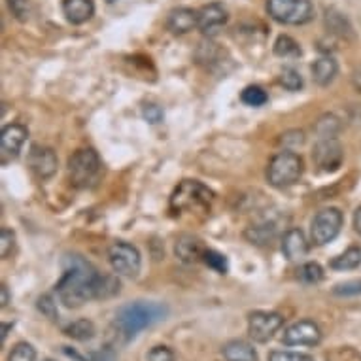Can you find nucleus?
<instances>
[{
  "label": "nucleus",
  "mask_w": 361,
  "mask_h": 361,
  "mask_svg": "<svg viewBox=\"0 0 361 361\" xmlns=\"http://www.w3.org/2000/svg\"><path fill=\"white\" fill-rule=\"evenodd\" d=\"M214 201V193L197 180H184L171 197V208L176 214H208Z\"/></svg>",
  "instance_id": "3"
},
{
  "label": "nucleus",
  "mask_w": 361,
  "mask_h": 361,
  "mask_svg": "<svg viewBox=\"0 0 361 361\" xmlns=\"http://www.w3.org/2000/svg\"><path fill=\"white\" fill-rule=\"evenodd\" d=\"M326 25L333 35L343 36V38L354 35V32H352V25H350L348 19L344 18L341 12H337V10H327Z\"/></svg>",
  "instance_id": "23"
},
{
  "label": "nucleus",
  "mask_w": 361,
  "mask_h": 361,
  "mask_svg": "<svg viewBox=\"0 0 361 361\" xmlns=\"http://www.w3.org/2000/svg\"><path fill=\"white\" fill-rule=\"evenodd\" d=\"M227 19H229V13L224 8V4L212 2V4H207L199 10V27L197 29L201 30L204 36H214L216 32H219V29H224Z\"/></svg>",
  "instance_id": "12"
},
{
  "label": "nucleus",
  "mask_w": 361,
  "mask_h": 361,
  "mask_svg": "<svg viewBox=\"0 0 361 361\" xmlns=\"http://www.w3.org/2000/svg\"><path fill=\"white\" fill-rule=\"evenodd\" d=\"M36 307H38V310H40L46 318H49V320H59V312H57V305H55L54 297L42 295L40 299H38V302H36Z\"/></svg>",
  "instance_id": "33"
},
{
  "label": "nucleus",
  "mask_w": 361,
  "mask_h": 361,
  "mask_svg": "<svg viewBox=\"0 0 361 361\" xmlns=\"http://www.w3.org/2000/svg\"><path fill=\"white\" fill-rule=\"evenodd\" d=\"M299 279L307 284H318L324 279V269L318 263H305L299 271Z\"/></svg>",
  "instance_id": "29"
},
{
  "label": "nucleus",
  "mask_w": 361,
  "mask_h": 361,
  "mask_svg": "<svg viewBox=\"0 0 361 361\" xmlns=\"http://www.w3.org/2000/svg\"><path fill=\"white\" fill-rule=\"evenodd\" d=\"M274 54L279 57H284V59H291V57H299L301 55V48L291 36H279L276 42H274Z\"/></svg>",
  "instance_id": "25"
},
{
  "label": "nucleus",
  "mask_w": 361,
  "mask_h": 361,
  "mask_svg": "<svg viewBox=\"0 0 361 361\" xmlns=\"http://www.w3.org/2000/svg\"><path fill=\"white\" fill-rule=\"evenodd\" d=\"M302 171H305V165L299 155L293 152H280L267 166V180L274 188H288L299 182Z\"/></svg>",
  "instance_id": "4"
},
{
  "label": "nucleus",
  "mask_w": 361,
  "mask_h": 361,
  "mask_svg": "<svg viewBox=\"0 0 361 361\" xmlns=\"http://www.w3.org/2000/svg\"><path fill=\"white\" fill-rule=\"evenodd\" d=\"M267 361H314L312 355L302 352H290V350H273Z\"/></svg>",
  "instance_id": "30"
},
{
  "label": "nucleus",
  "mask_w": 361,
  "mask_h": 361,
  "mask_svg": "<svg viewBox=\"0 0 361 361\" xmlns=\"http://www.w3.org/2000/svg\"><path fill=\"white\" fill-rule=\"evenodd\" d=\"M29 165L38 178H51L57 172L59 161L51 148L46 146H32L29 152Z\"/></svg>",
  "instance_id": "13"
},
{
  "label": "nucleus",
  "mask_w": 361,
  "mask_h": 361,
  "mask_svg": "<svg viewBox=\"0 0 361 361\" xmlns=\"http://www.w3.org/2000/svg\"><path fill=\"white\" fill-rule=\"evenodd\" d=\"M99 169H101V159L95 149L91 148L78 149L68 159V176L76 188H85L91 184L99 174Z\"/></svg>",
  "instance_id": "6"
},
{
  "label": "nucleus",
  "mask_w": 361,
  "mask_h": 361,
  "mask_svg": "<svg viewBox=\"0 0 361 361\" xmlns=\"http://www.w3.org/2000/svg\"><path fill=\"white\" fill-rule=\"evenodd\" d=\"M352 83H354V87L361 93V66H357V68L354 71V76H352Z\"/></svg>",
  "instance_id": "40"
},
{
  "label": "nucleus",
  "mask_w": 361,
  "mask_h": 361,
  "mask_svg": "<svg viewBox=\"0 0 361 361\" xmlns=\"http://www.w3.org/2000/svg\"><path fill=\"white\" fill-rule=\"evenodd\" d=\"M142 116L144 119L152 125H157L163 121V110H161L157 104H146L142 110Z\"/></svg>",
  "instance_id": "38"
},
{
  "label": "nucleus",
  "mask_w": 361,
  "mask_h": 361,
  "mask_svg": "<svg viewBox=\"0 0 361 361\" xmlns=\"http://www.w3.org/2000/svg\"><path fill=\"white\" fill-rule=\"evenodd\" d=\"M244 104H248V106H263L267 101H269V97H267L265 89L259 87V85H248V87L244 89L243 95H240Z\"/></svg>",
  "instance_id": "26"
},
{
  "label": "nucleus",
  "mask_w": 361,
  "mask_h": 361,
  "mask_svg": "<svg viewBox=\"0 0 361 361\" xmlns=\"http://www.w3.org/2000/svg\"><path fill=\"white\" fill-rule=\"evenodd\" d=\"M12 326L13 324H2V343L6 341V335H8V331L12 329Z\"/></svg>",
  "instance_id": "43"
},
{
  "label": "nucleus",
  "mask_w": 361,
  "mask_h": 361,
  "mask_svg": "<svg viewBox=\"0 0 361 361\" xmlns=\"http://www.w3.org/2000/svg\"><path fill=\"white\" fill-rule=\"evenodd\" d=\"M25 140H27V129L23 125H6L2 133H0V146H2V152L8 155H16L21 152Z\"/></svg>",
  "instance_id": "16"
},
{
  "label": "nucleus",
  "mask_w": 361,
  "mask_h": 361,
  "mask_svg": "<svg viewBox=\"0 0 361 361\" xmlns=\"http://www.w3.org/2000/svg\"><path fill=\"white\" fill-rule=\"evenodd\" d=\"M338 129H341V125H338V119L335 116H324L316 125V130L322 138H335Z\"/></svg>",
  "instance_id": "28"
},
{
  "label": "nucleus",
  "mask_w": 361,
  "mask_h": 361,
  "mask_svg": "<svg viewBox=\"0 0 361 361\" xmlns=\"http://www.w3.org/2000/svg\"><path fill=\"white\" fill-rule=\"evenodd\" d=\"M310 72H312L314 82L318 83L320 87H326L337 78L338 65L331 55H322L320 59L314 61L312 66H310Z\"/></svg>",
  "instance_id": "19"
},
{
  "label": "nucleus",
  "mask_w": 361,
  "mask_h": 361,
  "mask_svg": "<svg viewBox=\"0 0 361 361\" xmlns=\"http://www.w3.org/2000/svg\"><path fill=\"white\" fill-rule=\"evenodd\" d=\"M148 361H174V352L166 346H154L148 352Z\"/></svg>",
  "instance_id": "37"
},
{
  "label": "nucleus",
  "mask_w": 361,
  "mask_h": 361,
  "mask_svg": "<svg viewBox=\"0 0 361 361\" xmlns=\"http://www.w3.org/2000/svg\"><path fill=\"white\" fill-rule=\"evenodd\" d=\"M244 237L246 240H250L252 244H257V246H265V244H271L274 237H276V225L274 224H259L252 225L244 231Z\"/></svg>",
  "instance_id": "21"
},
{
  "label": "nucleus",
  "mask_w": 361,
  "mask_h": 361,
  "mask_svg": "<svg viewBox=\"0 0 361 361\" xmlns=\"http://www.w3.org/2000/svg\"><path fill=\"white\" fill-rule=\"evenodd\" d=\"M63 13L72 25H82L93 18L95 2L93 0H63Z\"/></svg>",
  "instance_id": "17"
},
{
  "label": "nucleus",
  "mask_w": 361,
  "mask_h": 361,
  "mask_svg": "<svg viewBox=\"0 0 361 361\" xmlns=\"http://www.w3.org/2000/svg\"><path fill=\"white\" fill-rule=\"evenodd\" d=\"M354 229L361 235V207L354 214Z\"/></svg>",
  "instance_id": "41"
},
{
  "label": "nucleus",
  "mask_w": 361,
  "mask_h": 361,
  "mask_svg": "<svg viewBox=\"0 0 361 361\" xmlns=\"http://www.w3.org/2000/svg\"><path fill=\"white\" fill-rule=\"evenodd\" d=\"M108 259H110L114 271L127 279L138 276L140 267H142V257H140L137 246L123 243V240H118L108 248Z\"/></svg>",
  "instance_id": "7"
},
{
  "label": "nucleus",
  "mask_w": 361,
  "mask_h": 361,
  "mask_svg": "<svg viewBox=\"0 0 361 361\" xmlns=\"http://www.w3.org/2000/svg\"><path fill=\"white\" fill-rule=\"evenodd\" d=\"M48 361H54V360H48Z\"/></svg>",
  "instance_id": "44"
},
{
  "label": "nucleus",
  "mask_w": 361,
  "mask_h": 361,
  "mask_svg": "<svg viewBox=\"0 0 361 361\" xmlns=\"http://www.w3.org/2000/svg\"><path fill=\"white\" fill-rule=\"evenodd\" d=\"M329 265L335 271H354L361 265V248L360 246H350L344 254L337 255Z\"/></svg>",
  "instance_id": "22"
},
{
  "label": "nucleus",
  "mask_w": 361,
  "mask_h": 361,
  "mask_svg": "<svg viewBox=\"0 0 361 361\" xmlns=\"http://www.w3.org/2000/svg\"><path fill=\"white\" fill-rule=\"evenodd\" d=\"M225 361H257V352L246 341H231L224 346Z\"/></svg>",
  "instance_id": "20"
},
{
  "label": "nucleus",
  "mask_w": 361,
  "mask_h": 361,
  "mask_svg": "<svg viewBox=\"0 0 361 361\" xmlns=\"http://www.w3.org/2000/svg\"><path fill=\"white\" fill-rule=\"evenodd\" d=\"M166 27L172 35H188L195 27H199V12L191 8H176L169 13Z\"/></svg>",
  "instance_id": "14"
},
{
  "label": "nucleus",
  "mask_w": 361,
  "mask_h": 361,
  "mask_svg": "<svg viewBox=\"0 0 361 361\" xmlns=\"http://www.w3.org/2000/svg\"><path fill=\"white\" fill-rule=\"evenodd\" d=\"M102 274L82 255H66L65 273L57 282V295L66 308H80L99 299Z\"/></svg>",
  "instance_id": "1"
},
{
  "label": "nucleus",
  "mask_w": 361,
  "mask_h": 361,
  "mask_svg": "<svg viewBox=\"0 0 361 361\" xmlns=\"http://www.w3.org/2000/svg\"><path fill=\"white\" fill-rule=\"evenodd\" d=\"M343 212L338 208H324L310 224V238L316 246H324L337 238L343 227Z\"/></svg>",
  "instance_id": "8"
},
{
  "label": "nucleus",
  "mask_w": 361,
  "mask_h": 361,
  "mask_svg": "<svg viewBox=\"0 0 361 361\" xmlns=\"http://www.w3.org/2000/svg\"><path fill=\"white\" fill-rule=\"evenodd\" d=\"M89 361H118V355L112 348H102L97 350V352H91Z\"/></svg>",
  "instance_id": "39"
},
{
  "label": "nucleus",
  "mask_w": 361,
  "mask_h": 361,
  "mask_svg": "<svg viewBox=\"0 0 361 361\" xmlns=\"http://www.w3.org/2000/svg\"><path fill=\"white\" fill-rule=\"evenodd\" d=\"M327 361H361V354H357L350 346H344V348L335 350L333 354L327 355Z\"/></svg>",
  "instance_id": "35"
},
{
  "label": "nucleus",
  "mask_w": 361,
  "mask_h": 361,
  "mask_svg": "<svg viewBox=\"0 0 361 361\" xmlns=\"http://www.w3.org/2000/svg\"><path fill=\"white\" fill-rule=\"evenodd\" d=\"M282 254L290 261L301 259L308 254V240L301 229H290L282 238Z\"/></svg>",
  "instance_id": "18"
},
{
  "label": "nucleus",
  "mask_w": 361,
  "mask_h": 361,
  "mask_svg": "<svg viewBox=\"0 0 361 361\" xmlns=\"http://www.w3.org/2000/svg\"><path fill=\"white\" fill-rule=\"evenodd\" d=\"M322 341L320 326L312 320L295 322L284 331L282 343L288 346H316Z\"/></svg>",
  "instance_id": "11"
},
{
  "label": "nucleus",
  "mask_w": 361,
  "mask_h": 361,
  "mask_svg": "<svg viewBox=\"0 0 361 361\" xmlns=\"http://www.w3.org/2000/svg\"><path fill=\"white\" fill-rule=\"evenodd\" d=\"M280 83L284 85L288 91H301L305 82H302V76L295 68H284L280 72Z\"/></svg>",
  "instance_id": "27"
},
{
  "label": "nucleus",
  "mask_w": 361,
  "mask_h": 361,
  "mask_svg": "<svg viewBox=\"0 0 361 361\" xmlns=\"http://www.w3.org/2000/svg\"><path fill=\"white\" fill-rule=\"evenodd\" d=\"M284 326V318L279 312L255 310L248 318V333L255 343H267L274 337V333Z\"/></svg>",
  "instance_id": "9"
},
{
  "label": "nucleus",
  "mask_w": 361,
  "mask_h": 361,
  "mask_svg": "<svg viewBox=\"0 0 361 361\" xmlns=\"http://www.w3.org/2000/svg\"><path fill=\"white\" fill-rule=\"evenodd\" d=\"M8 361H36V350L29 343H18Z\"/></svg>",
  "instance_id": "31"
},
{
  "label": "nucleus",
  "mask_w": 361,
  "mask_h": 361,
  "mask_svg": "<svg viewBox=\"0 0 361 361\" xmlns=\"http://www.w3.org/2000/svg\"><path fill=\"white\" fill-rule=\"evenodd\" d=\"M65 335L74 341H91L95 337V326L89 320H76L65 327Z\"/></svg>",
  "instance_id": "24"
},
{
  "label": "nucleus",
  "mask_w": 361,
  "mask_h": 361,
  "mask_svg": "<svg viewBox=\"0 0 361 361\" xmlns=\"http://www.w3.org/2000/svg\"><path fill=\"white\" fill-rule=\"evenodd\" d=\"M267 12L282 25H305L314 18L310 0H267Z\"/></svg>",
  "instance_id": "5"
},
{
  "label": "nucleus",
  "mask_w": 361,
  "mask_h": 361,
  "mask_svg": "<svg viewBox=\"0 0 361 361\" xmlns=\"http://www.w3.org/2000/svg\"><path fill=\"white\" fill-rule=\"evenodd\" d=\"M202 261H204L210 269H214L216 273L219 274L227 273V259H225V255H221L219 252H216V250H207Z\"/></svg>",
  "instance_id": "32"
},
{
  "label": "nucleus",
  "mask_w": 361,
  "mask_h": 361,
  "mask_svg": "<svg viewBox=\"0 0 361 361\" xmlns=\"http://www.w3.org/2000/svg\"><path fill=\"white\" fill-rule=\"evenodd\" d=\"M312 159L316 166L324 172L337 171L343 165L344 152L337 138H322L320 142L314 146Z\"/></svg>",
  "instance_id": "10"
},
{
  "label": "nucleus",
  "mask_w": 361,
  "mask_h": 361,
  "mask_svg": "<svg viewBox=\"0 0 361 361\" xmlns=\"http://www.w3.org/2000/svg\"><path fill=\"white\" fill-rule=\"evenodd\" d=\"M8 6L19 21L29 19V0H8Z\"/></svg>",
  "instance_id": "36"
},
{
  "label": "nucleus",
  "mask_w": 361,
  "mask_h": 361,
  "mask_svg": "<svg viewBox=\"0 0 361 361\" xmlns=\"http://www.w3.org/2000/svg\"><path fill=\"white\" fill-rule=\"evenodd\" d=\"M204 246L201 244L199 238H195L193 235H182V237H178L176 244H174V254L180 261H184V263H197V261H201L204 257Z\"/></svg>",
  "instance_id": "15"
},
{
  "label": "nucleus",
  "mask_w": 361,
  "mask_h": 361,
  "mask_svg": "<svg viewBox=\"0 0 361 361\" xmlns=\"http://www.w3.org/2000/svg\"><path fill=\"white\" fill-rule=\"evenodd\" d=\"M13 246H16V235H13V231H10V229H2L0 231V255L6 259L8 255L12 254Z\"/></svg>",
  "instance_id": "34"
},
{
  "label": "nucleus",
  "mask_w": 361,
  "mask_h": 361,
  "mask_svg": "<svg viewBox=\"0 0 361 361\" xmlns=\"http://www.w3.org/2000/svg\"><path fill=\"white\" fill-rule=\"evenodd\" d=\"M166 307L161 302L135 301L125 305L116 314V326L127 341L135 338L146 327L154 326L155 322L165 320Z\"/></svg>",
  "instance_id": "2"
},
{
  "label": "nucleus",
  "mask_w": 361,
  "mask_h": 361,
  "mask_svg": "<svg viewBox=\"0 0 361 361\" xmlns=\"http://www.w3.org/2000/svg\"><path fill=\"white\" fill-rule=\"evenodd\" d=\"M2 307H6L8 302H10V293H8V288L6 286H2Z\"/></svg>",
  "instance_id": "42"
}]
</instances>
